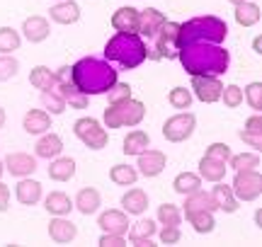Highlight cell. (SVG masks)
<instances>
[{
    "instance_id": "1",
    "label": "cell",
    "mask_w": 262,
    "mask_h": 247,
    "mask_svg": "<svg viewBox=\"0 0 262 247\" xmlns=\"http://www.w3.org/2000/svg\"><path fill=\"white\" fill-rule=\"evenodd\" d=\"M178 61L189 76H224L231 63V54L221 44L194 41L180 48Z\"/></svg>"
},
{
    "instance_id": "2",
    "label": "cell",
    "mask_w": 262,
    "mask_h": 247,
    "mask_svg": "<svg viewBox=\"0 0 262 247\" xmlns=\"http://www.w3.org/2000/svg\"><path fill=\"white\" fill-rule=\"evenodd\" d=\"M71 76H73V85L85 92V95H104L110 92V87L117 83V70L110 66L107 58H93L85 56L80 58L75 66H71Z\"/></svg>"
},
{
    "instance_id": "3",
    "label": "cell",
    "mask_w": 262,
    "mask_h": 247,
    "mask_svg": "<svg viewBox=\"0 0 262 247\" xmlns=\"http://www.w3.org/2000/svg\"><path fill=\"white\" fill-rule=\"evenodd\" d=\"M104 58L131 70V68H139L148 58V48L139 32H117L104 44Z\"/></svg>"
},
{
    "instance_id": "4",
    "label": "cell",
    "mask_w": 262,
    "mask_h": 247,
    "mask_svg": "<svg viewBox=\"0 0 262 247\" xmlns=\"http://www.w3.org/2000/svg\"><path fill=\"white\" fill-rule=\"evenodd\" d=\"M228 34V24L221 17L204 15V17H192L185 24H180L178 48L194 44V41H209V44H224Z\"/></svg>"
},
{
    "instance_id": "5",
    "label": "cell",
    "mask_w": 262,
    "mask_h": 247,
    "mask_svg": "<svg viewBox=\"0 0 262 247\" xmlns=\"http://www.w3.org/2000/svg\"><path fill=\"white\" fill-rule=\"evenodd\" d=\"M146 116V105L139 100H124L104 109V126L107 129H122V126H139Z\"/></svg>"
},
{
    "instance_id": "6",
    "label": "cell",
    "mask_w": 262,
    "mask_h": 247,
    "mask_svg": "<svg viewBox=\"0 0 262 247\" xmlns=\"http://www.w3.org/2000/svg\"><path fill=\"white\" fill-rule=\"evenodd\" d=\"M73 131L90 151H102V148H107V143H110V136L102 129V124L97 121V119H93V116L78 119L73 124Z\"/></svg>"
},
{
    "instance_id": "7",
    "label": "cell",
    "mask_w": 262,
    "mask_h": 247,
    "mask_svg": "<svg viewBox=\"0 0 262 247\" xmlns=\"http://www.w3.org/2000/svg\"><path fill=\"white\" fill-rule=\"evenodd\" d=\"M231 191L238 201H255L262 194V175L257 170H238Z\"/></svg>"
},
{
    "instance_id": "8",
    "label": "cell",
    "mask_w": 262,
    "mask_h": 247,
    "mask_svg": "<svg viewBox=\"0 0 262 247\" xmlns=\"http://www.w3.org/2000/svg\"><path fill=\"white\" fill-rule=\"evenodd\" d=\"M54 76H56V87H58L56 92L66 100V105L73 107V109H85V107H88V95L80 92V90L73 85L71 66H61Z\"/></svg>"
},
{
    "instance_id": "9",
    "label": "cell",
    "mask_w": 262,
    "mask_h": 247,
    "mask_svg": "<svg viewBox=\"0 0 262 247\" xmlns=\"http://www.w3.org/2000/svg\"><path fill=\"white\" fill-rule=\"evenodd\" d=\"M194 126H196L194 114L182 112V114L170 116L168 121L163 124V136H165L170 143H182V141H187L189 136L194 133Z\"/></svg>"
},
{
    "instance_id": "10",
    "label": "cell",
    "mask_w": 262,
    "mask_h": 247,
    "mask_svg": "<svg viewBox=\"0 0 262 247\" xmlns=\"http://www.w3.org/2000/svg\"><path fill=\"white\" fill-rule=\"evenodd\" d=\"M192 92H194L199 102L214 105V102L221 100L224 83L219 80V76H192Z\"/></svg>"
},
{
    "instance_id": "11",
    "label": "cell",
    "mask_w": 262,
    "mask_h": 247,
    "mask_svg": "<svg viewBox=\"0 0 262 247\" xmlns=\"http://www.w3.org/2000/svg\"><path fill=\"white\" fill-rule=\"evenodd\" d=\"M178 34H180V24L178 22H163V27L156 34V51L158 58H178Z\"/></svg>"
},
{
    "instance_id": "12",
    "label": "cell",
    "mask_w": 262,
    "mask_h": 247,
    "mask_svg": "<svg viewBox=\"0 0 262 247\" xmlns=\"http://www.w3.org/2000/svg\"><path fill=\"white\" fill-rule=\"evenodd\" d=\"M3 165L12 177H29V175L37 172V158L29 155V153H8Z\"/></svg>"
},
{
    "instance_id": "13",
    "label": "cell",
    "mask_w": 262,
    "mask_h": 247,
    "mask_svg": "<svg viewBox=\"0 0 262 247\" xmlns=\"http://www.w3.org/2000/svg\"><path fill=\"white\" fill-rule=\"evenodd\" d=\"M136 158H139V165H136L139 175H143V177H158L160 172L165 170V162H168L163 151H148V148L139 153Z\"/></svg>"
},
{
    "instance_id": "14",
    "label": "cell",
    "mask_w": 262,
    "mask_h": 247,
    "mask_svg": "<svg viewBox=\"0 0 262 247\" xmlns=\"http://www.w3.org/2000/svg\"><path fill=\"white\" fill-rule=\"evenodd\" d=\"M75 235H78V228L66 216H54V218L49 220V238L54 240V242L68 245V242L75 240Z\"/></svg>"
},
{
    "instance_id": "15",
    "label": "cell",
    "mask_w": 262,
    "mask_h": 247,
    "mask_svg": "<svg viewBox=\"0 0 262 247\" xmlns=\"http://www.w3.org/2000/svg\"><path fill=\"white\" fill-rule=\"evenodd\" d=\"M97 226L102 228V233L126 235V230H129V218H126V211H119V209L104 211L102 216L97 218Z\"/></svg>"
},
{
    "instance_id": "16",
    "label": "cell",
    "mask_w": 262,
    "mask_h": 247,
    "mask_svg": "<svg viewBox=\"0 0 262 247\" xmlns=\"http://www.w3.org/2000/svg\"><path fill=\"white\" fill-rule=\"evenodd\" d=\"M49 32H51L49 19H44L41 15H32V17H27L22 22V34H25V39L29 44H41L49 37Z\"/></svg>"
},
{
    "instance_id": "17",
    "label": "cell",
    "mask_w": 262,
    "mask_h": 247,
    "mask_svg": "<svg viewBox=\"0 0 262 247\" xmlns=\"http://www.w3.org/2000/svg\"><path fill=\"white\" fill-rule=\"evenodd\" d=\"M165 15L156 8H146L143 12H139V34L146 39H153L158 34V29L163 27Z\"/></svg>"
},
{
    "instance_id": "18",
    "label": "cell",
    "mask_w": 262,
    "mask_h": 247,
    "mask_svg": "<svg viewBox=\"0 0 262 247\" xmlns=\"http://www.w3.org/2000/svg\"><path fill=\"white\" fill-rule=\"evenodd\" d=\"M49 17L58 24H75L80 19V5L73 0H58L56 5L49 10Z\"/></svg>"
},
{
    "instance_id": "19",
    "label": "cell",
    "mask_w": 262,
    "mask_h": 247,
    "mask_svg": "<svg viewBox=\"0 0 262 247\" xmlns=\"http://www.w3.org/2000/svg\"><path fill=\"white\" fill-rule=\"evenodd\" d=\"M131 226V223H129ZM156 220H139V223H134L129 228V240H131V245H139V247H153V235H156Z\"/></svg>"
},
{
    "instance_id": "20",
    "label": "cell",
    "mask_w": 262,
    "mask_h": 247,
    "mask_svg": "<svg viewBox=\"0 0 262 247\" xmlns=\"http://www.w3.org/2000/svg\"><path fill=\"white\" fill-rule=\"evenodd\" d=\"M22 126L32 136H41V133H47L51 129V114L44 112V109H29L25 119H22Z\"/></svg>"
},
{
    "instance_id": "21",
    "label": "cell",
    "mask_w": 262,
    "mask_h": 247,
    "mask_svg": "<svg viewBox=\"0 0 262 247\" xmlns=\"http://www.w3.org/2000/svg\"><path fill=\"white\" fill-rule=\"evenodd\" d=\"M15 194H17V201L22 206H34L41 199V184L37 180H29V177H19Z\"/></svg>"
},
{
    "instance_id": "22",
    "label": "cell",
    "mask_w": 262,
    "mask_h": 247,
    "mask_svg": "<svg viewBox=\"0 0 262 247\" xmlns=\"http://www.w3.org/2000/svg\"><path fill=\"white\" fill-rule=\"evenodd\" d=\"M102 206V196L95 187H85V189L78 191V196L73 201V209H78L83 216H93L95 211Z\"/></svg>"
},
{
    "instance_id": "23",
    "label": "cell",
    "mask_w": 262,
    "mask_h": 247,
    "mask_svg": "<svg viewBox=\"0 0 262 247\" xmlns=\"http://www.w3.org/2000/svg\"><path fill=\"white\" fill-rule=\"evenodd\" d=\"M37 158H47V160H54L56 155H61L63 151V141H61V136L56 133H41V138L37 141Z\"/></svg>"
},
{
    "instance_id": "24",
    "label": "cell",
    "mask_w": 262,
    "mask_h": 247,
    "mask_svg": "<svg viewBox=\"0 0 262 247\" xmlns=\"http://www.w3.org/2000/svg\"><path fill=\"white\" fill-rule=\"evenodd\" d=\"M122 206L131 216H141L143 211L148 209V194L143 189H139V187H134V189H129L122 196Z\"/></svg>"
},
{
    "instance_id": "25",
    "label": "cell",
    "mask_w": 262,
    "mask_h": 247,
    "mask_svg": "<svg viewBox=\"0 0 262 247\" xmlns=\"http://www.w3.org/2000/svg\"><path fill=\"white\" fill-rule=\"evenodd\" d=\"M112 27L117 32H139V10L119 8L112 15Z\"/></svg>"
},
{
    "instance_id": "26",
    "label": "cell",
    "mask_w": 262,
    "mask_h": 247,
    "mask_svg": "<svg viewBox=\"0 0 262 247\" xmlns=\"http://www.w3.org/2000/svg\"><path fill=\"white\" fill-rule=\"evenodd\" d=\"M44 209L51 216H68L73 211V199L66 191H51L47 199H44Z\"/></svg>"
},
{
    "instance_id": "27",
    "label": "cell",
    "mask_w": 262,
    "mask_h": 247,
    "mask_svg": "<svg viewBox=\"0 0 262 247\" xmlns=\"http://www.w3.org/2000/svg\"><path fill=\"white\" fill-rule=\"evenodd\" d=\"M214 184L216 187L211 189V196H214V201H216V209L226 211V213H235V211H238V199L233 196L231 187H226L224 180L214 182Z\"/></svg>"
},
{
    "instance_id": "28",
    "label": "cell",
    "mask_w": 262,
    "mask_h": 247,
    "mask_svg": "<svg viewBox=\"0 0 262 247\" xmlns=\"http://www.w3.org/2000/svg\"><path fill=\"white\" fill-rule=\"evenodd\" d=\"M75 175V160L73 158H54V162L49 165V177L54 182H68Z\"/></svg>"
},
{
    "instance_id": "29",
    "label": "cell",
    "mask_w": 262,
    "mask_h": 247,
    "mask_svg": "<svg viewBox=\"0 0 262 247\" xmlns=\"http://www.w3.org/2000/svg\"><path fill=\"white\" fill-rule=\"evenodd\" d=\"M226 162L214 160V158H202L199 160V177H204L206 182H221L226 177Z\"/></svg>"
},
{
    "instance_id": "30",
    "label": "cell",
    "mask_w": 262,
    "mask_h": 247,
    "mask_svg": "<svg viewBox=\"0 0 262 247\" xmlns=\"http://www.w3.org/2000/svg\"><path fill=\"white\" fill-rule=\"evenodd\" d=\"M235 22L241 24V27H253L260 22V5H255L250 0H243V3H238L235 5Z\"/></svg>"
},
{
    "instance_id": "31",
    "label": "cell",
    "mask_w": 262,
    "mask_h": 247,
    "mask_svg": "<svg viewBox=\"0 0 262 247\" xmlns=\"http://www.w3.org/2000/svg\"><path fill=\"white\" fill-rule=\"evenodd\" d=\"M185 218L189 220V226L199 235H206V233H211L216 228V220L211 211H189V213H185Z\"/></svg>"
},
{
    "instance_id": "32",
    "label": "cell",
    "mask_w": 262,
    "mask_h": 247,
    "mask_svg": "<svg viewBox=\"0 0 262 247\" xmlns=\"http://www.w3.org/2000/svg\"><path fill=\"white\" fill-rule=\"evenodd\" d=\"M189 211H211V213H214L216 211L214 196L206 194V191H202V189L187 194V199H185V213H189Z\"/></svg>"
},
{
    "instance_id": "33",
    "label": "cell",
    "mask_w": 262,
    "mask_h": 247,
    "mask_svg": "<svg viewBox=\"0 0 262 247\" xmlns=\"http://www.w3.org/2000/svg\"><path fill=\"white\" fill-rule=\"evenodd\" d=\"M29 85L47 92V90H54L56 87V76L49 70L47 66H34L32 73H29Z\"/></svg>"
},
{
    "instance_id": "34",
    "label": "cell",
    "mask_w": 262,
    "mask_h": 247,
    "mask_svg": "<svg viewBox=\"0 0 262 247\" xmlns=\"http://www.w3.org/2000/svg\"><path fill=\"white\" fill-rule=\"evenodd\" d=\"M148 143H150V136H148V133L141 131V129H136V131L126 133L122 151L126 153V155H139V153H143L146 148H148Z\"/></svg>"
},
{
    "instance_id": "35",
    "label": "cell",
    "mask_w": 262,
    "mask_h": 247,
    "mask_svg": "<svg viewBox=\"0 0 262 247\" xmlns=\"http://www.w3.org/2000/svg\"><path fill=\"white\" fill-rule=\"evenodd\" d=\"M172 189L178 191V194H182V196H187L192 191L202 189V177L194 175V172H180L178 177H175V182H172Z\"/></svg>"
},
{
    "instance_id": "36",
    "label": "cell",
    "mask_w": 262,
    "mask_h": 247,
    "mask_svg": "<svg viewBox=\"0 0 262 247\" xmlns=\"http://www.w3.org/2000/svg\"><path fill=\"white\" fill-rule=\"evenodd\" d=\"M110 180L119 187H134L136 180H139V170L131 167V165H114L110 170Z\"/></svg>"
},
{
    "instance_id": "37",
    "label": "cell",
    "mask_w": 262,
    "mask_h": 247,
    "mask_svg": "<svg viewBox=\"0 0 262 247\" xmlns=\"http://www.w3.org/2000/svg\"><path fill=\"white\" fill-rule=\"evenodd\" d=\"M19 44H22L19 32L12 27H0V54H12L19 48Z\"/></svg>"
},
{
    "instance_id": "38",
    "label": "cell",
    "mask_w": 262,
    "mask_h": 247,
    "mask_svg": "<svg viewBox=\"0 0 262 247\" xmlns=\"http://www.w3.org/2000/svg\"><path fill=\"white\" fill-rule=\"evenodd\" d=\"M231 167L235 172L238 170H257L260 167V155L257 153H241V155H231L228 158Z\"/></svg>"
},
{
    "instance_id": "39",
    "label": "cell",
    "mask_w": 262,
    "mask_h": 247,
    "mask_svg": "<svg viewBox=\"0 0 262 247\" xmlns=\"http://www.w3.org/2000/svg\"><path fill=\"white\" fill-rule=\"evenodd\" d=\"M192 100H194V95H192V90H187V87H172L168 95V102L175 109H189Z\"/></svg>"
},
{
    "instance_id": "40",
    "label": "cell",
    "mask_w": 262,
    "mask_h": 247,
    "mask_svg": "<svg viewBox=\"0 0 262 247\" xmlns=\"http://www.w3.org/2000/svg\"><path fill=\"white\" fill-rule=\"evenodd\" d=\"M158 220L163 226H180L182 223V211L175 204H163V206H158Z\"/></svg>"
},
{
    "instance_id": "41",
    "label": "cell",
    "mask_w": 262,
    "mask_h": 247,
    "mask_svg": "<svg viewBox=\"0 0 262 247\" xmlns=\"http://www.w3.org/2000/svg\"><path fill=\"white\" fill-rule=\"evenodd\" d=\"M41 102L49 107V114H63L66 112V100L56 92V87H54V90H47V92H41Z\"/></svg>"
},
{
    "instance_id": "42",
    "label": "cell",
    "mask_w": 262,
    "mask_h": 247,
    "mask_svg": "<svg viewBox=\"0 0 262 247\" xmlns=\"http://www.w3.org/2000/svg\"><path fill=\"white\" fill-rule=\"evenodd\" d=\"M17 73H19V61L12 58L10 54H3V56H0V83L15 78Z\"/></svg>"
},
{
    "instance_id": "43",
    "label": "cell",
    "mask_w": 262,
    "mask_h": 247,
    "mask_svg": "<svg viewBox=\"0 0 262 247\" xmlns=\"http://www.w3.org/2000/svg\"><path fill=\"white\" fill-rule=\"evenodd\" d=\"M221 100H224V105L228 109H235V107L243 105V87L238 85H228L224 87V92H221Z\"/></svg>"
},
{
    "instance_id": "44",
    "label": "cell",
    "mask_w": 262,
    "mask_h": 247,
    "mask_svg": "<svg viewBox=\"0 0 262 247\" xmlns=\"http://www.w3.org/2000/svg\"><path fill=\"white\" fill-rule=\"evenodd\" d=\"M243 97L248 100V105L253 107L255 112H260L262 109V83H250V85L245 87Z\"/></svg>"
},
{
    "instance_id": "45",
    "label": "cell",
    "mask_w": 262,
    "mask_h": 247,
    "mask_svg": "<svg viewBox=\"0 0 262 247\" xmlns=\"http://www.w3.org/2000/svg\"><path fill=\"white\" fill-rule=\"evenodd\" d=\"M107 97H110V105L124 102V100H129V97H131V85H129V83H119V80H117V83L110 87Z\"/></svg>"
},
{
    "instance_id": "46",
    "label": "cell",
    "mask_w": 262,
    "mask_h": 247,
    "mask_svg": "<svg viewBox=\"0 0 262 247\" xmlns=\"http://www.w3.org/2000/svg\"><path fill=\"white\" fill-rule=\"evenodd\" d=\"M231 155H233V153H231V148H228L226 143H211V145L206 148V158H214V160L228 162Z\"/></svg>"
},
{
    "instance_id": "47",
    "label": "cell",
    "mask_w": 262,
    "mask_h": 247,
    "mask_svg": "<svg viewBox=\"0 0 262 247\" xmlns=\"http://www.w3.org/2000/svg\"><path fill=\"white\" fill-rule=\"evenodd\" d=\"M180 240H182L180 226H163V230H160V242L163 245H178Z\"/></svg>"
},
{
    "instance_id": "48",
    "label": "cell",
    "mask_w": 262,
    "mask_h": 247,
    "mask_svg": "<svg viewBox=\"0 0 262 247\" xmlns=\"http://www.w3.org/2000/svg\"><path fill=\"white\" fill-rule=\"evenodd\" d=\"M100 245L102 247H122V245H126V238H124V235H117V233H102Z\"/></svg>"
},
{
    "instance_id": "49",
    "label": "cell",
    "mask_w": 262,
    "mask_h": 247,
    "mask_svg": "<svg viewBox=\"0 0 262 247\" xmlns=\"http://www.w3.org/2000/svg\"><path fill=\"white\" fill-rule=\"evenodd\" d=\"M243 131L253 133V136H262V116L260 114H253L248 121H245V129Z\"/></svg>"
},
{
    "instance_id": "50",
    "label": "cell",
    "mask_w": 262,
    "mask_h": 247,
    "mask_svg": "<svg viewBox=\"0 0 262 247\" xmlns=\"http://www.w3.org/2000/svg\"><path fill=\"white\" fill-rule=\"evenodd\" d=\"M238 136H241V141L248 143V145L255 148V151H260L262 148V136H253V133H248V131H241Z\"/></svg>"
},
{
    "instance_id": "51",
    "label": "cell",
    "mask_w": 262,
    "mask_h": 247,
    "mask_svg": "<svg viewBox=\"0 0 262 247\" xmlns=\"http://www.w3.org/2000/svg\"><path fill=\"white\" fill-rule=\"evenodd\" d=\"M10 209V187L0 182V213H5Z\"/></svg>"
},
{
    "instance_id": "52",
    "label": "cell",
    "mask_w": 262,
    "mask_h": 247,
    "mask_svg": "<svg viewBox=\"0 0 262 247\" xmlns=\"http://www.w3.org/2000/svg\"><path fill=\"white\" fill-rule=\"evenodd\" d=\"M253 48H255V54H262V39L260 37L253 41Z\"/></svg>"
},
{
    "instance_id": "53",
    "label": "cell",
    "mask_w": 262,
    "mask_h": 247,
    "mask_svg": "<svg viewBox=\"0 0 262 247\" xmlns=\"http://www.w3.org/2000/svg\"><path fill=\"white\" fill-rule=\"evenodd\" d=\"M3 126H5V109L0 107V129H3Z\"/></svg>"
},
{
    "instance_id": "54",
    "label": "cell",
    "mask_w": 262,
    "mask_h": 247,
    "mask_svg": "<svg viewBox=\"0 0 262 247\" xmlns=\"http://www.w3.org/2000/svg\"><path fill=\"white\" fill-rule=\"evenodd\" d=\"M255 223H257V226H262V211H257V213H255Z\"/></svg>"
},
{
    "instance_id": "55",
    "label": "cell",
    "mask_w": 262,
    "mask_h": 247,
    "mask_svg": "<svg viewBox=\"0 0 262 247\" xmlns=\"http://www.w3.org/2000/svg\"><path fill=\"white\" fill-rule=\"evenodd\" d=\"M3 172H5V165H3V160H0V177H3Z\"/></svg>"
},
{
    "instance_id": "56",
    "label": "cell",
    "mask_w": 262,
    "mask_h": 247,
    "mask_svg": "<svg viewBox=\"0 0 262 247\" xmlns=\"http://www.w3.org/2000/svg\"><path fill=\"white\" fill-rule=\"evenodd\" d=\"M228 3H233V5H238V3H243V0H228Z\"/></svg>"
},
{
    "instance_id": "57",
    "label": "cell",
    "mask_w": 262,
    "mask_h": 247,
    "mask_svg": "<svg viewBox=\"0 0 262 247\" xmlns=\"http://www.w3.org/2000/svg\"><path fill=\"white\" fill-rule=\"evenodd\" d=\"M56 3H58V0H56Z\"/></svg>"
}]
</instances>
